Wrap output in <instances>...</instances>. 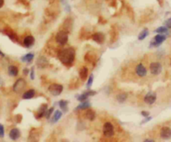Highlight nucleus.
Listing matches in <instances>:
<instances>
[{
    "label": "nucleus",
    "instance_id": "obj_22",
    "mask_svg": "<svg viewBox=\"0 0 171 142\" xmlns=\"http://www.w3.org/2000/svg\"><path fill=\"white\" fill-rule=\"evenodd\" d=\"M90 107H91V104H90V102L85 101L84 102L82 101V103L76 107V110H86V109H89Z\"/></svg>",
    "mask_w": 171,
    "mask_h": 142
},
{
    "label": "nucleus",
    "instance_id": "obj_14",
    "mask_svg": "<svg viewBox=\"0 0 171 142\" xmlns=\"http://www.w3.org/2000/svg\"><path fill=\"white\" fill-rule=\"evenodd\" d=\"M35 44V38L33 36H27L24 39V44L26 48H30Z\"/></svg>",
    "mask_w": 171,
    "mask_h": 142
},
{
    "label": "nucleus",
    "instance_id": "obj_28",
    "mask_svg": "<svg viewBox=\"0 0 171 142\" xmlns=\"http://www.w3.org/2000/svg\"><path fill=\"white\" fill-rule=\"evenodd\" d=\"M53 111H54V107L50 108L49 110H47V112L45 114V117H46L47 120H49V119L50 118V115H51V114H52Z\"/></svg>",
    "mask_w": 171,
    "mask_h": 142
},
{
    "label": "nucleus",
    "instance_id": "obj_3",
    "mask_svg": "<svg viewBox=\"0 0 171 142\" xmlns=\"http://www.w3.org/2000/svg\"><path fill=\"white\" fill-rule=\"evenodd\" d=\"M49 93L54 96H58L62 93L63 91V86L59 84H50L49 87Z\"/></svg>",
    "mask_w": 171,
    "mask_h": 142
},
{
    "label": "nucleus",
    "instance_id": "obj_6",
    "mask_svg": "<svg viewBox=\"0 0 171 142\" xmlns=\"http://www.w3.org/2000/svg\"><path fill=\"white\" fill-rule=\"evenodd\" d=\"M165 39H166V36L164 35V34H159L158 35L154 37L153 40L151 41V45L153 47H158L163 42L165 41Z\"/></svg>",
    "mask_w": 171,
    "mask_h": 142
},
{
    "label": "nucleus",
    "instance_id": "obj_24",
    "mask_svg": "<svg viewBox=\"0 0 171 142\" xmlns=\"http://www.w3.org/2000/svg\"><path fill=\"white\" fill-rule=\"evenodd\" d=\"M127 98H128V95L125 94V93H122V94H119V95H117V101H118L119 103L125 102V101L127 100Z\"/></svg>",
    "mask_w": 171,
    "mask_h": 142
},
{
    "label": "nucleus",
    "instance_id": "obj_21",
    "mask_svg": "<svg viewBox=\"0 0 171 142\" xmlns=\"http://www.w3.org/2000/svg\"><path fill=\"white\" fill-rule=\"evenodd\" d=\"M59 106L62 110V111L64 112H67L68 111V101H59Z\"/></svg>",
    "mask_w": 171,
    "mask_h": 142
},
{
    "label": "nucleus",
    "instance_id": "obj_11",
    "mask_svg": "<svg viewBox=\"0 0 171 142\" xmlns=\"http://www.w3.org/2000/svg\"><path fill=\"white\" fill-rule=\"evenodd\" d=\"M20 137V131L18 128H13L9 132V138L13 141H17Z\"/></svg>",
    "mask_w": 171,
    "mask_h": 142
},
{
    "label": "nucleus",
    "instance_id": "obj_19",
    "mask_svg": "<svg viewBox=\"0 0 171 142\" xmlns=\"http://www.w3.org/2000/svg\"><path fill=\"white\" fill-rule=\"evenodd\" d=\"M34 53H27V54H25V56H23L22 58H21V60L23 61V62H25V63H31L32 62V60L34 59Z\"/></svg>",
    "mask_w": 171,
    "mask_h": 142
},
{
    "label": "nucleus",
    "instance_id": "obj_5",
    "mask_svg": "<svg viewBox=\"0 0 171 142\" xmlns=\"http://www.w3.org/2000/svg\"><path fill=\"white\" fill-rule=\"evenodd\" d=\"M103 133L106 136L112 137V136L114 135V128H113V125L111 124V123H109V122L105 123L103 125Z\"/></svg>",
    "mask_w": 171,
    "mask_h": 142
},
{
    "label": "nucleus",
    "instance_id": "obj_23",
    "mask_svg": "<svg viewBox=\"0 0 171 142\" xmlns=\"http://www.w3.org/2000/svg\"><path fill=\"white\" fill-rule=\"evenodd\" d=\"M86 117L89 120H94L96 118V113L95 111H93L92 110H88L86 113Z\"/></svg>",
    "mask_w": 171,
    "mask_h": 142
},
{
    "label": "nucleus",
    "instance_id": "obj_29",
    "mask_svg": "<svg viewBox=\"0 0 171 142\" xmlns=\"http://www.w3.org/2000/svg\"><path fill=\"white\" fill-rule=\"evenodd\" d=\"M92 83H93V75H91L89 79H88V81H87V85H86V87H87V89H89L91 86L92 85Z\"/></svg>",
    "mask_w": 171,
    "mask_h": 142
},
{
    "label": "nucleus",
    "instance_id": "obj_38",
    "mask_svg": "<svg viewBox=\"0 0 171 142\" xmlns=\"http://www.w3.org/2000/svg\"><path fill=\"white\" fill-rule=\"evenodd\" d=\"M144 141L145 142H153L154 141L152 140V139H146V140H144Z\"/></svg>",
    "mask_w": 171,
    "mask_h": 142
},
{
    "label": "nucleus",
    "instance_id": "obj_9",
    "mask_svg": "<svg viewBox=\"0 0 171 142\" xmlns=\"http://www.w3.org/2000/svg\"><path fill=\"white\" fill-rule=\"evenodd\" d=\"M160 136L164 140H169L171 138V129L170 127L165 126L160 130Z\"/></svg>",
    "mask_w": 171,
    "mask_h": 142
},
{
    "label": "nucleus",
    "instance_id": "obj_10",
    "mask_svg": "<svg viewBox=\"0 0 171 142\" xmlns=\"http://www.w3.org/2000/svg\"><path fill=\"white\" fill-rule=\"evenodd\" d=\"M136 74H137L139 77H144L147 75L146 68L142 65V64L138 65H137V67H136Z\"/></svg>",
    "mask_w": 171,
    "mask_h": 142
},
{
    "label": "nucleus",
    "instance_id": "obj_1",
    "mask_svg": "<svg viewBox=\"0 0 171 142\" xmlns=\"http://www.w3.org/2000/svg\"><path fill=\"white\" fill-rule=\"evenodd\" d=\"M76 56V52L73 48H67L63 50H61L59 53V59L61 62L65 65H71L74 62Z\"/></svg>",
    "mask_w": 171,
    "mask_h": 142
},
{
    "label": "nucleus",
    "instance_id": "obj_2",
    "mask_svg": "<svg viewBox=\"0 0 171 142\" xmlns=\"http://www.w3.org/2000/svg\"><path fill=\"white\" fill-rule=\"evenodd\" d=\"M55 40L61 45L66 44L68 42V33L64 30L59 31L55 36Z\"/></svg>",
    "mask_w": 171,
    "mask_h": 142
},
{
    "label": "nucleus",
    "instance_id": "obj_32",
    "mask_svg": "<svg viewBox=\"0 0 171 142\" xmlns=\"http://www.w3.org/2000/svg\"><path fill=\"white\" fill-rule=\"evenodd\" d=\"M152 120V117H151V116H147V117H144V120L141 121L140 124H145V123H147V122H148L149 120Z\"/></svg>",
    "mask_w": 171,
    "mask_h": 142
},
{
    "label": "nucleus",
    "instance_id": "obj_12",
    "mask_svg": "<svg viewBox=\"0 0 171 142\" xmlns=\"http://www.w3.org/2000/svg\"><path fill=\"white\" fill-rule=\"evenodd\" d=\"M47 109H48L47 104H43L40 107L39 110H38V115H37V118H42L44 116H45V114L47 112Z\"/></svg>",
    "mask_w": 171,
    "mask_h": 142
},
{
    "label": "nucleus",
    "instance_id": "obj_17",
    "mask_svg": "<svg viewBox=\"0 0 171 142\" xmlns=\"http://www.w3.org/2000/svg\"><path fill=\"white\" fill-rule=\"evenodd\" d=\"M61 116H62V112H61V110H56L54 114V115L52 116V118L50 120V122L52 123V124H54V123H56L61 118Z\"/></svg>",
    "mask_w": 171,
    "mask_h": 142
},
{
    "label": "nucleus",
    "instance_id": "obj_18",
    "mask_svg": "<svg viewBox=\"0 0 171 142\" xmlns=\"http://www.w3.org/2000/svg\"><path fill=\"white\" fill-rule=\"evenodd\" d=\"M35 95V91L34 89H30L28 91H26L23 95V99L24 100H30L32 99Z\"/></svg>",
    "mask_w": 171,
    "mask_h": 142
},
{
    "label": "nucleus",
    "instance_id": "obj_35",
    "mask_svg": "<svg viewBox=\"0 0 171 142\" xmlns=\"http://www.w3.org/2000/svg\"><path fill=\"white\" fill-rule=\"evenodd\" d=\"M142 115L143 116V117H147V116H149V113L148 112V111H142Z\"/></svg>",
    "mask_w": 171,
    "mask_h": 142
},
{
    "label": "nucleus",
    "instance_id": "obj_20",
    "mask_svg": "<svg viewBox=\"0 0 171 142\" xmlns=\"http://www.w3.org/2000/svg\"><path fill=\"white\" fill-rule=\"evenodd\" d=\"M79 75L81 79L82 80H85L86 78L87 77V75H88V70H87V68L86 67H82L81 69V70H80Z\"/></svg>",
    "mask_w": 171,
    "mask_h": 142
},
{
    "label": "nucleus",
    "instance_id": "obj_27",
    "mask_svg": "<svg viewBox=\"0 0 171 142\" xmlns=\"http://www.w3.org/2000/svg\"><path fill=\"white\" fill-rule=\"evenodd\" d=\"M88 98V96H87V95L86 94V93H83V94H81V95H80L79 96H78V98H77V101H86V99Z\"/></svg>",
    "mask_w": 171,
    "mask_h": 142
},
{
    "label": "nucleus",
    "instance_id": "obj_15",
    "mask_svg": "<svg viewBox=\"0 0 171 142\" xmlns=\"http://www.w3.org/2000/svg\"><path fill=\"white\" fill-rule=\"evenodd\" d=\"M48 65H49V62L45 57H40L37 59V66L39 68H45L48 66Z\"/></svg>",
    "mask_w": 171,
    "mask_h": 142
},
{
    "label": "nucleus",
    "instance_id": "obj_25",
    "mask_svg": "<svg viewBox=\"0 0 171 142\" xmlns=\"http://www.w3.org/2000/svg\"><path fill=\"white\" fill-rule=\"evenodd\" d=\"M148 35V30H147V29H145V30H143L140 34H139V35H138V39H139V40H143Z\"/></svg>",
    "mask_w": 171,
    "mask_h": 142
},
{
    "label": "nucleus",
    "instance_id": "obj_7",
    "mask_svg": "<svg viewBox=\"0 0 171 142\" xmlns=\"http://www.w3.org/2000/svg\"><path fill=\"white\" fill-rule=\"evenodd\" d=\"M156 99H157L156 94L154 92H153V91H150V92H148L145 95V97H144V102L146 104H148V105H153V103L155 102V101H156Z\"/></svg>",
    "mask_w": 171,
    "mask_h": 142
},
{
    "label": "nucleus",
    "instance_id": "obj_37",
    "mask_svg": "<svg viewBox=\"0 0 171 142\" xmlns=\"http://www.w3.org/2000/svg\"><path fill=\"white\" fill-rule=\"evenodd\" d=\"M4 0H0V8L4 6Z\"/></svg>",
    "mask_w": 171,
    "mask_h": 142
},
{
    "label": "nucleus",
    "instance_id": "obj_33",
    "mask_svg": "<svg viewBox=\"0 0 171 142\" xmlns=\"http://www.w3.org/2000/svg\"><path fill=\"white\" fill-rule=\"evenodd\" d=\"M165 24L168 29H171V18H169V19H167V20L165 21Z\"/></svg>",
    "mask_w": 171,
    "mask_h": 142
},
{
    "label": "nucleus",
    "instance_id": "obj_26",
    "mask_svg": "<svg viewBox=\"0 0 171 142\" xmlns=\"http://www.w3.org/2000/svg\"><path fill=\"white\" fill-rule=\"evenodd\" d=\"M154 32H156L158 34H167L168 33V28L165 27V26H161V27H159Z\"/></svg>",
    "mask_w": 171,
    "mask_h": 142
},
{
    "label": "nucleus",
    "instance_id": "obj_16",
    "mask_svg": "<svg viewBox=\"0 0 171 142\" xmlns=\"http://www.w3.org/2000/svg\"><path fill=\"white\" fill-rule=\"evenodd\" d=\"M8 75H9L10 76H13V77H14V76H17V75H18V70L16 66H14V65H10V66L8 67Z\"/></svg>",
    "mask_w": 171,
    "mask_h": 142
},
{
    "label": "nucleus",
    "instance_id": "obj_4",
    "mask_svg": "<svg viewBox=\"0 0 171 142\" xmlns=\"http://www.w3.org/2000/svg\"><path fill=\"white\" fill-rule=\"evenodd\" d=\"M26 86V82L25 79H18V80L14 83L13 89L15 93H20L21 91H23L25 89Z\"/></svg>",
    "mask_w": 171,
    "mask_h": 142
},
{
    "label": "nucleus",
    "instance_id": "obj_31",
    "mask_svg": "<svg viewBox=\"0 0 171 142\" xmlns=\"http://www.w3.org/2000/svg\"><path fill=\"white\" fill-rule=\"evenodd\" d=\"M86 94L87 95L88 97H90V96H93V95H95L97 94V92L96 91H94V90H89V91H86L85 92Z\"/></svg>",
    "mask_w": 171,
    "mask_h": 142
},
{
    "label": "nucleus",
    "instance_id": "obj_39",
    "mask_svg": "<svg viewBox=\"0 0 171 142\" xmlns=\"http://www.w3.org/2000/svg\"><path fill=\"white\" fill-rule=\"evenodd\" d=\"M0 56H2V57H4L5 56V54L1 51V49H0Z\"/></svg>",
    "mask_w": 171,
    "mask_h": 142
},
{
    "label": "nucleus",
    "instance_id": "obj_36",
    "mask_svg": "<svg viewBox=\"0 0 171 142\" xmlns=\"http://www.w3.org/2000/svg\"><path fill=\"white\" fill-rule=\"evenodd\" d=\"M23 73H24V75H27L29 74V70H28L27 68H25V70H24V72H23Z\"/></svg>",
    "mask_w": 171,
    "mask_h": 142
},
{
    "label": "nucleus",
    "instance_id": "obj_13",
    "mask_svg": "<svg viewBox=\"0 0 171 142\" xmlns=\"http://www.w3.org/2000/svg\"><path fill=\"white\" fill-rule=\"evenodd\" d=\"M92 39L98 44H102L105 39V36L102 33H96L92 35Z\"/></svg>",
    "mask_w": 171,
    "mask_h": 142
},
{
    "label": "nucleus",
    "instance_id": "obj_8",
    "mask_svg": "<svg viewBox=\"0 0 171 142\" xmlns=\"http://www.w3.org/2000/svg\"><path fill=\"white\" fill-rule=\"evenodd\" d=\"M150 72L151 74H153L154 75H158L161 73L162 71V65H160L159 63H152L150 65Z\"/></svg>",
    "mask_w": 171,
    "mask_h": 142
},
{
    "label": "nucleus",
    "instance_id": "obj_30",
    "mask_svg": "<svg viewBox=\"0 0 171 142\" xmlns=\"http://www.w3.org/2000/svg\"><path fill=\"white\" fill-rule=\"evenodd\" d=\"M4 136V127L3 124H0V138H3Z\"/></svg>",
    "mask_w": 171,
    "mask_h": 142
},
{
    "label": "nucleus",
    "instance_id": "obj_34",
    "mask_svg": "<svg viewBox=\"0 0 171 142\" xmlns=\"http://www.w3.org/2000/svg\"><path fill=\"white\" fill-rule=\"evenodd\" d=\"M30 79H35V68L32 67L30 71Z\"/></svg>",
    "mask_w": 171,
    "mask_h": 142
}]
</instances>
